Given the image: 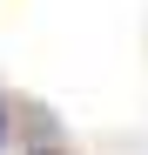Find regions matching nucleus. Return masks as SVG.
<instances>
[{
	"label": "nucleus",
	"mask_w": 148,
	"mask_h": 155,
	"mask_svg": "<svg viewBox=\"0 0 148 155\" xmlns=\"http://www.w3.org/2000/svg\"><path fill=\"white\" fill-rule=\"evenodd\" d=\"M0 135H7V121H0Z\"/></svg>",
	"instance_id": "obj_1"
}]
</instances>
